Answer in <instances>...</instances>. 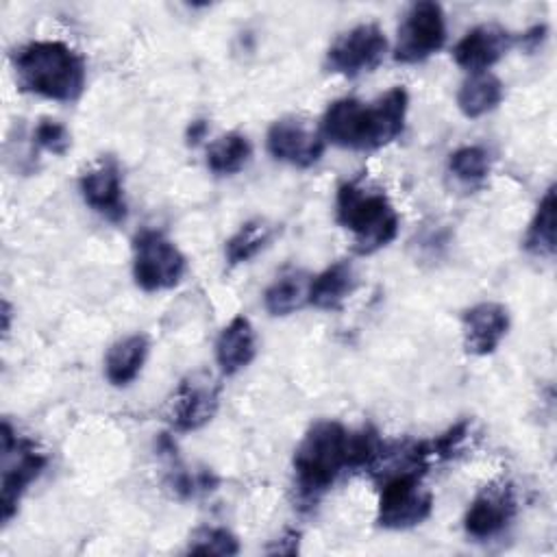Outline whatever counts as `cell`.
<instances>
[{
	"label": "cell",
	"instance_id": "obj_1",
	"mask_svg": "<svg viewBox=\"0 0 557 557\" xmlns=\"http://www.w3.org/2000/svg\"><path fill=\"white\" fill-rule=\"evenodd\" d=\"M409 94L403 85L387 89L374 102L339 98L322 115L320 135L348 150H376L392 144L405 128Z\"/></svg>",
	"mask_w": 557,
	"mask_h": 557
},
{
	"label": "cell",
	"instance_id": "obj_2",
	"mask_svg": "<svg viewBox=\"0 0 557 557\" xmlns=\"http://www.w3.org/2000/svg\"><path fill=\"white\" fill-rule=\"evenodd\" d=\"M15 83L22 91L57 102H74L85 91V59L54 39L28 41L13 52Z\"/></svg>",
	"mask_w": 557,
	"mask_h": 557
},
{
	"label": "cell",
	"instance_id": "obj_3",
	"mask_svg": "<svg viewBox=\"0 0 557 557\" xmlns=\"http://www.w3.org/2000/svg\"><path fill=\"white\" fill-rule=\"evenodd\" d=\"M335 218L352 235L357 255H372L392 244L400 228V218L385 191L363 183L348 181L335 196Z\"/></svg>",
	"mask_w": 557,
	"mask_h": 557
},
{
	"label": "cell",
	"instance_id": "obj_4",
	"mask_svg": "<svg viewBox=\"0 0 557 557\" xmlns=\"http://www.w3.org/2000/svg\"><path fill=\"white\" fill-rule=\"evenodd\" d=\"M350 431L337 420H320L309 426L294 450V474L300 496L315 498L350 468Z\"/></svg>",
	"mask_w": 557,
	"mask_h": 557
},
{
	"label": "cell",
	"instance_id": "obj_5",
	"mask_svg": "<svg viewBox=\"0 0 557 557\" xmlns=\"http://www.w3.org/2000/svg\"><path fill=\"white\" fill-rule=\"evenodd\" d=\"M424 472L407 470L381 479L376 524L403 531L422 524L433 511V494L422 483Z\"/></svg>",
	"mask_w": 557,
	"mask_h": 557
},
{
	"label": "cell",
	"instance_id": "obj_6",
	"mask_svg": "<svg viewBox=\"0 0 557 557\" xmlns=\"http://www.w3.org/2000/svg\"><path fill=\"white\" fill-rule=\"evenodd\" d=\"M187 270L185 255L161 231L144 228L133 239V278L144 292L176 287Z\"/></svg>",
	"mask_w": 557,
	"mask_h": 557
},
{
	"label": "cell",
	"instance_id": "obj_7",
	"mask_svg": "<svg viewBox=\"0 0 557 557\" xmlns=\"http://www.w3.org/2000/svg\"><path fill=\"white\" fill-rule=\"evenodd\" d=\"M2 494H0V509L2 522L7 524L17 505L28 490V485L44 472L48 457L37 448L35 442L17 437L13 426L4 420L2 422Z\"/></svg>",
	"mask_w": 557,
	"mask_h": 557
},
{
	"label": "cell",
	"instance_id": "obj_8",
	"mask_svg": "<svg viewBox=\"0 0 557 557\" xmlns=\"http://www.w3.org/2000/svg\"><path fill=\"white\" fill-rule=\"evenodd\" d=\"M444 41H446L444 9L433 0L413 2L398 26L394 59L398 63H420L431 54L440 52Z\"/></svg>",
	"mask_w": 557,
	"mask_h": 557
},
{
	"label": "cell",
	"instance_id": "obj_9",
	"mask_svg": "<svg viewBox=\"0 0 557 557\" xmlns=\"http://www.w3.org/2000/svg\"><path fill=\"white\" fill-rule=\"evenodd\" d=\"M387 52V37L379 24L366 22L342 33L326 50L324 65L333 74L355 78L379 67Z\"/></svg>",
	"mask_w": 557,
	"mask_h": 557
},
{
	"label": "cell",
	"instance_id": "obj_10",
	"mask_svg": "<svg viewBox=\"0 0 557 557\" xmlns=\"http://www.w3.org/2000/svg\"><path fill=\"white\" fill-rule=\"evenodd\" d=\"M220 405V383L205 370L181 381L170 403V424L181 431H196L211 422Z\"/></svg>",
	"mask_w": 557,
	"mask_h": 557
},
{
	"label": "cell",
	"instance_id": "obj_11",
	"mask_svg": "<svg viewBox=\"0 0 557 557\" xmlns=\"http://www.w3.org/2000/svg\"><path fill=\"white\" fill-rule=\"evenodd\" d=\"M265 146L276 161L311 168L322 159L324 137L300 117H281L268 128Z\"/></svg>",
	"mask_w": 557,
	"mask_h": 557
},
{
	"label": "cell",
	"instance_id": "obj_12",
	"mask_svg": "<svg viewBox=\"0 0 557 557\" xmlns=\"http://www.w3.org/2000/svg\"><path fill=\"white\" fill-rule=\"evenodd\" d=\"M516 516V496L509 483L485 485L470 503L463 516V529L472 540L498 535Z\"/></svg>",
	"mask_w": 557,
	"mask_h": 557
},
{
	"label": "cell",
	"instance_id": "obj_13",
	"mask_svg": "<svg viewBox=\"0 0 557 557\" xmlns=\"http://www.w3.org/2000/svg\"><path fill=\"white\" fill-rule=\"evenodd\" d=\"M78 189L83 200L107 220L122 222L126 218L122 174L115 159L104 157L87 168L78 178Z\"/></svg>",
	"mask_w": 557,
	"mask_h": 557
},
{
	"label": "cell",
	"instance_id": "obj_14",
	"mask_svg": "<svg viewBox=\"0 0 557 557\" xmlns=\"http://www.w3.org/2000/svg\"><path fill=\"white\" fill-rule=\"evenodd\" d=\"M513 35L498 24H479L470 28L453 48V59L470 74L487 72L513 46Z\"/></svg>",
	"mask_w": 557,
	"mask_h": 557
},
{
	"label": "cell",
	"instance_id": "obj_15",
	"mask_svg": "<svg viewBox=\"0 0 557 557\" xmlns=\"http://www.w3.org/2000/svg\"><path fill=\"white\" fill-rule=\"evenodd\" d=\"M509 331V311L500 302H479L461 318L463 348L470 355H492Z\"/></svg>",
	"mask_w": 557,
	"mask_h": 557
},
{
	"label": "cell",
	"instance_id": "obj_16",
	"mask_svg": "<svg viewBox=\"0 0 557 557\" xmlns=\"http://www.w3.org/2000/svg\"><path fill=\"white\" fill-rule=\"evenodd\" d=\"M257 352V335L246 315H235L218 335L215 342V361L220 372L231 376L244 370Z\"/></svg>",
	"mask_w": 557,
	"mask_h": 557
},
{
	"label": "cell",
	"instance_id": "obj_17",
	"mask_svg": "<svg viewBox=\"0 0 557 557\" xmlns=\"http://www.w3.org/2000/svg\"><path fill=\"white\" fill-rule=\"evenodd\" d=\"M150 344L148 337L144 333H133L126 335L122 339H117L115 344H111V348L107 350L104 357V376L111 385L115 387H126L131 385L148 357Z\"/></svg>",
	"mask_w": 557,
	"mask_h": 557
},
{
	"label": "cell",
	"instance_id": "obj_18",
	"mask_svg": "<svg viewBox=\"0 0 557 557\" xmlns=\"http://www.w3.org/2000/svg\"><path fill=\"white\" fill-rule=\"evenodd\" d=\"M355 287H357L355 268L350 261L342 259L309 281L307 302L322 311L339 309L342 302L355 292Z\"/></svg>",
	"mask_w": 557,
	"mask_h": 557
},
{
	"label": "cell",
	"instance_id": "obj_19",
	"mask_svg": "<svg viewBox=\"0 0 557 557\" xmlns=\"http://www.w3.org/2000/svg\"><path fill=\"white\" fill-rule=\"evenodd\" d=\"M503 96L505 87L498 76H494L492 72H476L461 83L457 91V107L466 117L474 120L494 111L500 104Z\"/></svg>",
	"mask_w": 557,
	"mask_h": 557
},
{
	"label": "cell",
	"instance_id": "obj_20",
	"mask_svg": "<svg viewBox=\"0 0 557 557\" xmlns=\"http://www.w3.org/2000/svg\"><path fill=\"white\" fill-rule=\"evenodd\" d=\"M555 185H550L544 196L537 202V209L533 213V220L527 226L522 246L529 255L550 259L555 255Z\"/></svg>",
	"mask_w": 557,
	"mask_h": 557
},
{
	"label": "cell",
	"instance_id": "obj_21",
	"mask_svg": "<svg viewBox=\"0 0 557 557\" xmlns=\"http://www.w3.org/2000/svg\"><path fill=\"white\" fill-rule=\"evenodd\" d=\"M252 157V146L242 133H226L207 148V165L213 174L228 176L246 168Z\"/></svg>",
	"mask_w": 557,
	"mask_h": 557
},
{
	"label": "cell",
	"instance_id": "obj_22",
	"mask_svg": "<svg viewBox=\"0 0 557 557\" xmlns=\"http://www.w3.org/2000/svg\"><path fill=\"white\" fill-rule=\"evenodd\" d=\"M309 294V281L300 272L285 274L276 278L263 294V305L270 315H289L298 311L302 305H307Z\"/></svg>",
	"mask_w": 557,
	"mask_h": 557
},
{
	"label": "cell",
	"instance_id": "obj_23",
	"mask_svg": "<svg viewBox=\"0 0 557 557\" xmlns=\"http://www.w3.org/2000/svg\"><path fill=\"white\" fill-rule=\"evenodd\" d=\"M274 235V226L268 224L265 220H248L244 222L228 239L224 246L226 261L231 265H239L250 261L259 250L268 246V242Z\"/></svg>",
	"mask_w": 557,
	"mask_h": 557
},
{
	"label": "cell",
	"instance_id": "obj_24",
	"mask_svg": "<svg viewBox=\"0 0 557 557\" xmlns=\"http://www.w3.org/2000/svg\"><path fill=\"white\" fill-rule=\"evenodd\" d=\"M492 168L490 152L481 146H461L448 157V170L455 178L468 185H476L487 178Z\"/></svg>",
	"mask_w": 557,
	"mask_h": 557
},
{
	"label": "cell",
	"instance_id": "obj_25",
	"mask_svg": "<svg viewBox=\"0 0 557 557\" xmlns=\"http://www.w3.org/2000/svg\"><path fill=\"white\" fill-rule=\"evenodd\" d=\"M187 553L231 557V555L239 553V542H237V537L228 529H222V527H200L189 537Z\"/></svg>",
	"mask_w": 557,
	"mask_h": 557
},
{
	"label": "cell",
	"instance_id": "obj_26",
	"mask_svg": "<svg viewBox=\"0 0 557 557\" xmlns=\"http://www.w3.org/2000/svg\"><path fill=\"white\" fill-rule=\"evenodd\" d=\"M33 141L39 148H44L46 152H52L57 157H63L72 146V137H70L67 126L57 122V120H50V117H44V120L37 122V126L33 131Z\"/></svg>",
	"mask_w": 557,
	"mask_h": 557
},
{
	"label": "cell",
	"instance_id": "obj_27",
	"mask_svg": "<svg viewBox=\"0 0 557 557\" xmlns=\"http://www.w3.org/2000/svg\"><path fill=\"white\" fill-rule=\"evenodd\" d=\"M546 39V26L542 24V26H533V28H529L527 33H522V39H520V44L527 48V50H535V48H540V44Z\"/></svg>",
	"mask_w": 557,
	"mask_h": 557
},
{
	"label": "cell",
	"instance_id": "obj_28",
	"mask_svg": "<svg viewBox=\"0 0 557 557\" xmlns=\"http://www.w3.org/2000/svg\"><path fill=\"white\" fill-rule=\"evenodd\" d=\"M207 131H209L207 120H194V122H189V126H187V131H185V139H187V144H189V146L200 144V141L205 139Z\"/></svg>",
	"mask_w": 557,
	"mask_h": 557
},
{
	"label": "cell",
	"instance_id": "obj_29",
	"mask_svg": "<svg viewBox=\"0 0 557 557\" xmlns=\"http://www.w3.org/2000/svg\"><path fill=\"white\" fill-rule=\"evenodd\" d=\"M9 322H11V309H9V302L4 300L2 302V331H4V335L9 333Z\"/></svg>",
	"mask_w": 557,
	"mask_h": 557
}]
</instances>
